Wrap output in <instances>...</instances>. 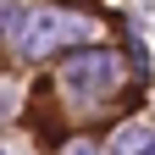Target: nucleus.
Masks as SVG:
<instances>
[{
    "instance_id": "nucleus-1",
    "label": "nucleus",
    "mask_w": 155,
    "mask_h": 155,
    "mask_svg": "<svg viewBox=\"0 0 155 155\" xmlns=\"http://www.w3.org/2000/svg\"><path fill=\"white\" fill-rule=\"evenodd\" d=\"M78 33H94L89 17H67V11H39L28 33H22V50H50V45H61V39H78Z\"/></svg>"
},
{
    "instance_id": "nucleus-2",
    "label": "nucleus",
    "mask_w": 155,
    "mask_h": 155,
    "mask_svg": "<svg viewBox=\"0 0 155 155\" xmlns=\"http://www.w3.org/2000/svg\"><path fill=\"white\" fill-rule=\"evenodd\" d=\"M116 155H155V139L144 127H127L122 139H116Z\"/></svg>"
}]
</instances>
